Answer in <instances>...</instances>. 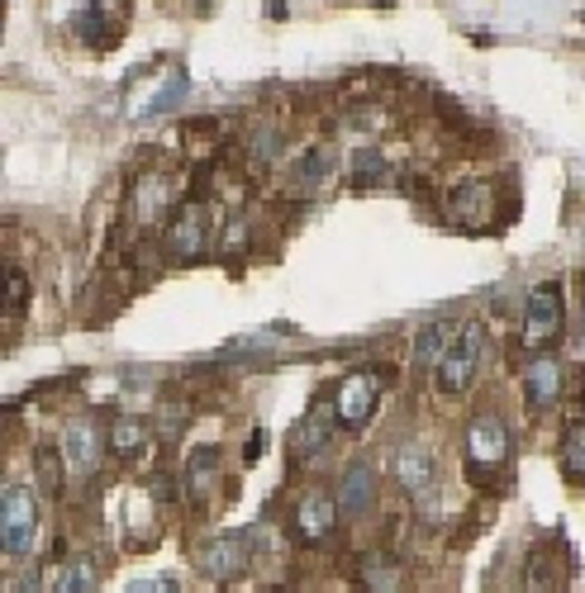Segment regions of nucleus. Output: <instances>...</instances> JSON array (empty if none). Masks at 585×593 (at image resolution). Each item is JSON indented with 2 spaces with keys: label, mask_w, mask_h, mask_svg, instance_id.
Returning <instances> with one entry per match:
<instances>
[{
  "label": "nucleus",
  "mask_w": 585,
  "mask_h": 593,
  "mask_svg": "<svg viewBox=\"0 0 585 593\" xmlns=\"http://www.w3.org/2000/svg\"><path fill=\"white\" fill-rule=\"evenodd\" d=\"M33 475H39L43 494H62V480H67L62 446H39V452H33Z\"/></svg>",
  "instance_id": "nucleus-22"
},
{
  "label": "nucleus",
  "mask_w": 585,
  "mask_h": 593,
  "mask_svg": "<svg viewBox=\"0 0 585 593\" xmlns=\"http://www.w3.org/2000/svg\"><path fill=\"white\" fill-rule=\"evenodd\" d=\"M562 323H566V304H562V285L553 280V285H538L534 295H528V304H524V328H519V337H524V347L528 352H547L562 337Z\"/></svg>",
  "instance_id": "nucleus-4"
},
{
  "label": "nucleus",
  "mask_w": 585,
  "mask_h": 593,
  "mask_svg": "<svg viewBox=\"0 0 585 593\" xmlns=\"http://www.w3.org/2000/svg\"><path fill=\"white\" fill-rule=\"evenodd\" d=\"M262 593H286V589H262Z\"/></svg>",
  "instance_id": "nucleus-34"
},
{
  "label": "nucleus",
  "mask_w": 585,
  "mask_h": 593,
  "mask_svg": "<svg viewBox=\"0 0 585 593\" xmlns=\"http://www.w3.org/2000/svg\"><path fill=\"white\" fill-rule=\"evenodd\" d=\"M476 362H481V328H476V323H462L457 337H452V347H448V356H442L438 370H433L438 394H448V399L467 394L471 380H476Z\"/></svg>",
  "instance_id": "nucleus-5"
},
{
  "label": "nucleus",
  "mask_w": 585,
  "mask_h": 593,
  "mask_svg": "<svg viewBox=\"0 0 585 593\" xmlns=\"http://www.w3.org/2000/svg\"><path fill=\"white\" fill-rule=\"evenodd\" d=\"M124 593H182V589H176V580H167V574H157V580H134Z\"/></svg>",
  "instance_id": "nucleus-31"
},
{
  "label": "nucleus",
  "mask_w": 585,
  "mask_h": 593,
  "mask_svg": "<svg viewBox=\"0 0 585 593\" xmlns=\"http://www.w3.org/2000/svg\"><path fill=\"white\" fill-rule=\"evenodd\" d=\"M562 452H566V471H572L576 480H585V423H576L572 433H566Z\"/></svg>",
  "instance_id": "nucleus-29"
},
{
  "label": "nucleus",
  "mask_w": 585,
  "mask_h": 593,
  "mask_svg": "<svg viewBox=\"0 0 585 593\" xmlns=\"http://www.w3.org/2000/svg\"><path fill=\"white\" fill-rule=\"evenodd\" d=\"M396 480H400V490L410 498H429L433 484H438V461H433L429 446L404 442L396 452Z\"/></svg>",
  "instance_id": "nucleus-10"
},
{
  "label": "nucleus",
  "mask_w": 585,
  "mask_h": 593,
  "mask_svg": "<svg viewBox=\"0 0 585 593\" xmlns=\"http://www.w3.org/2000/svg\"><path fill=\"white\" fill-rule=\"evenodd\" d=\"M562 394V366L553 356H534V362L524 366V399L528 408H553Z\"/></svg>",
  "instance_id": "nucleus-16"
},
{
  "label": "nucleus",
  "mask_w": 585,
  "mask_h": 593,
  "mask_svg": "<svg viewBox=\"0 0 585 593\" xmlns=\"http://www.w3.org/2000/svg\"><path fill=\"white\" fill-rule=\"evenodd\" d=\"M457 328H462V323H452V318H433V323H423V328L415 333V343H410V366H415L419 375L438 370V362H442V356H448V347H452Z\"/></svg>",
  "instance_id": "nucleus-12"
},
{
  "label": "nucleus",
  "mask_w": 585,
  "mask_h": 593,
  "mask_svg": "<svg viewBox=\"0 0 585 593\" xmlns=\"http://www.w3.org/2000/svg\"><path fill=\"white\" fill-rule=\"evenodd\" d=\"M220 475H224L220 446H195L191 461H186V494H191V503H209V494L220 490Z\"/></svg>",
  "instance_id": "nucleus-15"
},
{
  "label": "nucleus",
  "mask_w": 585,
  "mask_h": 593,
  "mask_svg": "<svg viewBox=\"0 0 585 593\" xmlns=\"http://www.w3.org/2000/svg\"><path fill=\"white\" fill-rule=\"evenodd\" d=\"M333 408H314L310 418H300L295 423V433H291V452L295 456H319V452H329V442H333V418H329Z\"/></svg>",
  "instance_id": "nucleus-17"
},
{
  "label": "nucleus",
  "mask_w": 585,
  "mask_h": 593,
  "mask_svg": "<svg viewBox=\"0 0 585 593\" xmlns=\"http://www.w3.org/2000/svg\"><path fill=\"white\" fill-rule=\"evenodd\" d=\"M39 536V498L25 484H6L0 490V546L6 555H25Z\"/></svg>",
  "instance_id": "nucleus-1"
},
{
  "label": "nucleus",
  "mask_w": 585,
  "mask_h": 593,
  "mask_svg": "<svg viewBox=\"0 0 585 593\" xmlns=\"http://www.w3.org/2000/svg\"><path fill=\"white\" fill-rule=\"evenodd\" d=\"M339 498L333 494H324V490H310L305 498L295 503V536L305 546H324L329 536H333V527H339Z\"/></svg>",
  "instance_id": "nucleus-7"
},
{
  "label": "nucleus",
  "mask_w": 585,
  "mask_h": 593,
  "mask_svg": "<svg viewBox=\"0 0 585 593\" xmlns=\"http://www.w3.org/2000/svg\"><path fill=\"white\" fill-rule=\"evenodd\" d=\"M358 580L367 593H400V565L381 551H367L358 561Z\"/></svg>",
  "instance_id": "nucleus-19"
},
{
  "label": "nucleus",
  "mask_w": 585,
  "mask_h": 593,
  "mask_svg": "<svg viewBox=\"0 0 585 593\" xmlns=\"http://www.w3.org/2000/svg\"><path fill=\"white\" fill-rule=\"evenodd\" d=\"M386 176H390V167H386V152L381 148H362L358 157H352V186L371 190V186H381Z\"/></svg>",
  "instance_id": "nucleus-24"
},
{
  "label": "nucleus",
  "mask_w": 585,
  "mask_h": 593,
  "mask_svg": "<svg viewBox=\"0 0 585 593\" xmlns=\"http://www.w3.org/2000/svg\"><path fill=\"white\" fill-rule=\"evenodd\" d=\"M62 456H67V471L72 475H91L96 461H100V427L96 418H72L62 427Z\"/></svg>",
  "instance_id": "nucleus-11"
},
{
  "label": "nucleus",
  "mask_w": 585,
  "mask_h": 593,
  "mask_svg": "<svg viewBox=\"0 0 585 593\" xmlns=\"http://www.w3.org/2000/svg\"><path fill=\"white\" fill-rule=\"evenodd\" d=\"M276 152H281V129H262L247 138V157H253V167H267V161H276Z\"/></svg>",
  "instance_id": "nucleus-28"
},
{
  "label": "nucleus",
  "mask_w": 585,
  "mask_h": 593,
  "mask_svg": "<svg viewBox=\"0 0 585 593\" xmlns=\"http://www.w3.org/2000/svg\"><path fill=\"white\" fill-rule=\"evenodd\" d=\"M467 456L476 471H500L509 461V427L500 413H476L467 427Z\"/></svg>",
  "instance_id": "nucleus-6"
},
{
  "label": "nucleus",
  "mask_w": 585,
  "mask_h": 593,
  "mask_svg": "<svg viewBox=\"0 0 585 593\" xmlns=\"http://www.w3.org/2000/svg\"><path fill=\"white\" fill-rule=\"evenodd\" d=\"M100 589V570L91 555H72L62 565V580H58V593H96Z\"/></svg>",
  "instance_id": "nucleus-23"
},
{
  "label": "nucleus",
  "mask_w": 585,
  "mask_h": 593,
  "mask_svg": "<svg viewBox=\"0 0 585 593\" xmlns=\"http://www.w3.org/2000/svg\"><path fill=\"white\" fill-rule=\"evenodd\" d=\"M367 6H396V0H367Z\"/></svg>",
  "instance_id": "nucleus-33"
},
{
  "label": "nucleus",
  "mask_w": 585,
  "mask_h": 593,
  "mask_svg": "<svg viewBox=\"0 0 585 593\" xmlns=\"http://www.w3.org/2000/svg\"><path fill=\"white\" fill-rule=\"evenodd\" d=\"M186 91H191L186 71H172L163 91H153V96H148V105H144V110H134V115H138V119H144V115H163V110H172V105H182V100H186Z\"/></svg>",
  "instance_id": "nucleus-26"
},
{
  "label": "nucleus",
  "mask_w": 585,
  "mask_h": 593,
  "mask_svg": "<svg viewBox=\"0 0 585 593\" xmlns=\"http://www.w3.org/2000/svg\"><path fill=\"white\" fill-rule=\"evenodd\" d=\"M247 565V532H220L215 542L201 551V570L209 580H234Z\"/></svg>",
  "instance_id": "nucleus-13"
},
{
  "label": "nucleus",
  "mask_w": 585,
  "mask_h": 593,
  "mask_svg": "<svg viewBox=\"0 0 585 593\" xmlns=\"http://www.w3.org/2000/svg\"><path fill=\"white\" fill-rule=\"evenodd\" d=\"M148 437H153V427L144 423V418H134V413H119V418L110 423V452L115 456H138L148 446Z\"/></svg>",
  "instance_id": "nucleus-20"
},
{
  "label": "nucleus",
  "mask_w": 585,
  "mask_h": 593,
  "mask_svg": "<svg viewBox=\"0 0 585 593\" xmlns=\"http://www.w3.org/2000/svg\"><path fill=\"white\" fill-rule=\"evenodd\" d=\"M209 205L205 200H186L182 209L167 219V233H163V247H167V257L172 261H201L205 257V247H209Z\"/></svg>",
  "instance_id": "nucleus-3"
},
{
  "label": "nucleus",
  "mask_w": 585,
  "mask_h": 593,
  "mask_svg": "<svg viewBox=\"0 0 585 593\" xmlns=\"http://www.w3.org/2000/svg\"><path fill=\"white\" fill-rule=\"evenodd\" d=\"M486 200H490V190L486 181H457L452 195H448V214L457 224H486Z\"/></svg>",
  "instance_id": "nucleus-18"
},
{
  "label": "nucleus",
  "mask_w": 585,
  "mask_h": 593,
  "mask_svg": "<svg viewBox=\"0 0 585 593\" xmlns=\"http://www.w3.org/2000/svg\"><path fill=\"white\" fill-rule=\"evenodd\" d=\"M377 494H381L377 465H371V461H348L343 475H339V508L348 517H362V513L377 508Z\"/></svg>",
  "instance_id": "nucleus-9"
},
{
  "label": "nucleus",
  "mask_w": 585,
  "mask_h": 593,
  "mask_svg": "<svg viewBox=\"0 0 585 593\" xmlns=\"http://www.w3.org/2000/svg\"><path fill=\"white\" fill-rule=\"evenodd\" d=\"M247 243V224L243 219H228V233H224V257H234V251H243Z\"/></svg>",
  "instance_id": "nucleus-32"
},
{
  "label": "nucleus",
  "mask_w": 585,
  "mask_h": 593,
  "mask_svg": "<svg viewBox=\"0 0 585 593\" xmlns=\"http://www.w3.org/2000/svg\"><path fill=\"white\" fill-rule=\"evenodd\" d=\"M72 33L77 39H86V43H105V33H110V14H105V6H81L77 14H72Z\"/></svg>",
  "instance_id": "nucleus-25"
},
{
  "label": "nucleus",
  "mask_w": 585,
  "mask_h": 593,
  "mask_svg": "<svg viewBox=\"0 0 585 593\" xmlns=\"http://www.w3.org/2000/svg\"><path fill=\"white\" fill-rule=\"evenodd\" d=\"M186 423H191V408H186V404L172 399V404L157 408V437H163V442H176V437H182Z\"/></svg>",
  "instance_id": "nucleus-27"
},
{
  "label": "nucleus",
  "mask_w": 585,
  "mask_h": 593,
  "mask_svg": "<svg viewBox=\"0 0 585 593\" xmlns=\"http://www.w3.org/2000/svg\"><path fill=\"white\" fill-rule=\"evenodd\" d=\"M562 542L553 546H534L524 570V593H562L566 589V561H562Z\"/></svg>",
  "instance_id": "nucleus-14"
},
{
  "label": "nucleus",
  "mask_w": 585,
  "mask_h": 593,
  "mask_svg": "<svg viewBox=\"0 0 585 593\" xmlns=\"http://www.w3.org/2000/svg\"><path fill=\"white\" fill-rule=\"evenodd\" d=\"M6 285H10V309H14V314H25V304H29V280H25V271H14V266H10Z\"/></svg>",
  "instance_id": "nucleus-30"
},
{
  "label": "nucleus",
  "mask_w": 585,
  "mask_h": 593,
  "mask_svg": "<svg viewBox=\"0 0 585 593\" xmlns=\"http://www.w3.org/2000/svg\"><path fill=\"white\" fill-rule=\"evenodd\" d=\"M377 404H381V370H348L339 389H333V418L348 433H362Z\"/></svg>",
  "instance_id": "nucleus-2"
},
{
  "label": "nucleus",
  "mask_w": 585,
  "mask_h": 593,
  "mask_svg": "<svg viewBox=\"0 0 585 593\" xmlns=\"http://www.w3.org/2000/svg\"><path fill=\"white\" fill-rule=\"evenodd\" d=\"M172 195H176L172 176H157V171L138 176V186L129 190V219H134L138 228H157V224L167 219V205H172Z\"/></svg>",
  "instance_id": "nucleus-8"
},
{
  "label": "nucleus",
  "mask_w": 585,
  "mask_h": 593,
  "mask_svg": "<svg viewBox=\"0 0 585 593\" xmlns=\"http://www.w3.org/2000/svg\"><path fill=\"white\" fill-rule=\"evenodd\" d=\"M339 167V157H333V148H310L305 157L295 161V186L300 190H319L329 181V171Z\"/></svg>",
  "instance_id": "nucleus-21"
}]
</instances>
